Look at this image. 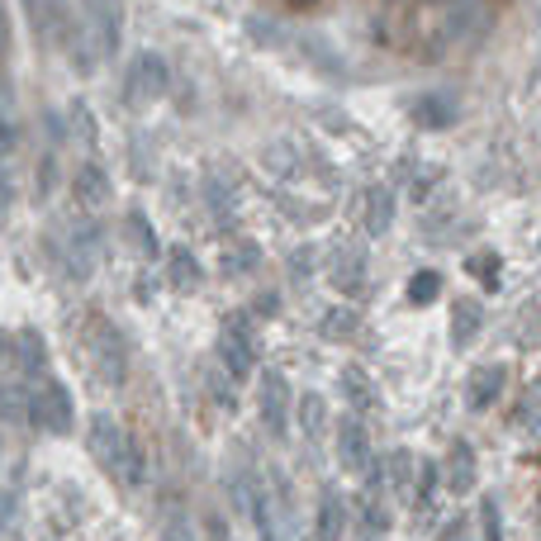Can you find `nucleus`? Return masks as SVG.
I'll list each match as a JSON object with an SVG mask.
<instances>
[{
  "instance_id": "34",
  "label": "nucleus",
  "mask_w": 541,
  "mask_h": 541,
  "mask_svg": "<svg viewBox=\"0 0 541 541\" xmlns=\"http://www.w3.org/2000/svg\"><path fill=\"white\" fill-rule=\"evenodd\" d=\"M157 541H195V537H191V522H185L181 513H166L162 537H157Z\"/></svg>"
},
{
  "instance_id": "21",
  "label": "nucleus",
  "mask_w": 541,
  "mask_h": 541,
  "mask_svg": "<svg viewBox=\"0 0 541 541\" xmlns=\"http://www.w3.org/2000/svg\"><path fill=\"white\" fill-rule=\"evenodd\" d=\"M295 418H299V428H304V437L309 442H318V437L328 432V404H324V395H299V409H295Z\"/></svg>"
},
{
  "instance_id": "12",
  "label": "nucleus",
  "mask_w": 541,
  "mask_h": 541,
  "mask_svg": "<svg viewBox=\"0 0 541 541\" xmlns=\"http://www.w3.org/2000/svg\"><path fill=\"white\" fill-rule=\"evenodd\" d=\"M337 385H342V399H347V409L357 413V418H366V413L380 409V390H376V380H370L361 366H342Z\"/></svg>"
},
{
  "instance_id": "8",
  "label": "nucleus",
  "mask_w": 541,
  "mask_h": 541,
  "mask_svg": "<svg viewBox=\"0 0 541 541\" xmlns=\"http://www.w3.org/2000/svg\"><path fill=\"white\" fill-rule=\"evenodd\" d=\"M480 484V461H475V447L461 442L456 437L447 461H442V489H451V494H470V489Z\"/></svg>"
},
{
  "instance_id": "15",
  "label": "nucleus",
  "mask_w": 541,
  "mask_h": 541,
  "mask_svg": "<svg viewBox=\"0 0 541 541\" xmlns=\"http://www.w3.org/2000/svg\"><path fill=\"white\" fill-rule=\"evenodd\" d=\"M110 195H114V185H110V176H105V166H95V162L76 166V176H72V200H76L81 209H100Z\"/></svg>"
},
{
  "instance_id": "11",
  "label": "nucleus",
  "mask_w": 541,
  "mask_h": 541,
  "mask_svg": "<svg viewBox=\"0 0 541 541\" xmlns=\"http://www.w3.org/2000/svg\"><path fill=\"white\" fill-rule=\"evenodd\" d=\"M503 385H509V370H503L499 361L494 366H475V370H470V380H466V404L475 413L494 409L499 395H503Z\"/></svg>"
},
{
  "instance_id": "36",
  "label": "nucleus",
  "mask_w": 541,
  "mask_h": 541,
  "mask_svg": "<svg viewBox=\"0 0 541 541\" xmlns=\"http://www.w3.org/2000/svg\"><path fill=\"white\" fill-rule=\"evenodd\" d=\"M532 418H541V390L522 399V413H518V422H532Z\"/></svg>"
},
{
  "instance_id": "2",
  "label": "nucleus",
  "mask_w": 541,
  "mask_h": 541,
  "mask_svg": "<svg viewBox=\"0 0 541 541\" xmlns=\"http://www.w3.org/2000/svg\"><path fill=\"white\" fill-rule=\"evenodd\" d=\"M29 422L39 432H53V437H67L76 422V409H72V390L58 380H39L29 395Z\"/></svg>"
},
{
  "instance_id": "16",
  "label": "nucleus",
  "mask_w": 541,
  "mask_h": 541,
  "mask_svg": "<svg viewBox=\"0 0 541 541\" xmlns=\"http://www.w3.org/2000/svg\"><path fill=\"white\" fill-rule=\"evenodd\" d=\"M409 120L418 124V129H451L456 124V100L451 95H442V91H428V95H418L413 105H409Z\"/></svg>"
},
{
  "instance_id": "9",
  "label": "nucleus",
  "mask_w": 541,
  "mask_h": 541,
  "mask_svg": "<svg viewBox=\"0 0 541 541\" xmlns=\"http://www.w3.org/2000/svg\"><path fill=\"white\" fill-rule=\"evenodd\" d=\"M337 461L342 470H370V432L357 413L337 422Z\"/></svg>"
},
{
  "instance_id": "32",
  "label": "nucleus",
  "mask_w": 541,
  "mask_h": 541,
  "mask_svg": "<svg viewBox=\"0 0 541 541\" xmlns=\"http://www.w3.org/2000/svg\"><path fill=\"white\" fill-rule=\"evenodd\" d=\"M404 172H409V195H413V200H428L432 176H437L432 166H422V162H418V166H413V162H404Z\"/></svg>"
},
{
  "instance_id": "26",
  "label": "nucleus",
  "mask_w": 541,
  "mask_h": 541,
  "mask_svg": "<svg viewBox=\"0 0 541 541\" xmlns=\"http://www.w3.org/2000/svg\"><path fill=\"white\" fill-rule=\"evenodd\" d=\"M437 295H442V276H437V270H418V276H409V285H404V299H409L413 309L432 304Z\"/></svg>"
},
{
  "instance_id": "39",
  "label": "nucleus",
  "mask_w": 541,
  "mask_h": 541,
  "mask_svg": "<svg viewBox=\"0 0 541 541\" xmlns=\"http://www.w3.org/2000/svg\"><path fill=\"white\" fill-rule=\"evenodd\" d=\"M290 5H314V0H290Z\"/></svg>"
},
{
  "instance_id": "10",
  "label": "nucleus",
  "mask_w": 541,
  "mask_h": 541,
  "mask_svg": "<svg viewBox=\"0 0 541 541\" xmlns=\"http://www.w3.org/2000/svg\"><path fill=\"white\" fill-rule=\"evenodd\" d=\"M357 218H361V228L370 233V238L390 233V224H395V191H390V185H370V191H361Z\"/></svg>"
},
{
  "instance_id": "1",
  "label": "nucleus",
  "mask_w": 541,
  "mask_h": 541,
  "mask_svg": "<svg viewBox=\"0 0 541 541\" xmlns=\"http://www.w3.org/2000/svg\"><path fill=\"white\" fill-rule=\"evenodd\" d=\"M218 361L233 380H247L257 370V324L252 314H228L218 328Z\"/></svg>"
},
{
  "instance_id": "28",
  "label": "nucleus",
  "mask_w": 541,
  "mask_h": 541,
  "mask_svg": "<svg viewBox=\"0 0 541 541\" xmlns=\"http://www.w3.org/2000/svg\"><path fill=\"white\" fill-rule=\"evenodd\" d=\"M247 33H252V43H266V48H280L285 43L280 24L266 20V14H247Z\"/></svg>"
},
{
  "instance_id": "29",
  "label": "nucleus",
  "mask_w": 541,
  "mask_h": 541,
  "mask_svg": "<svg viewBox=\"0 0 541 541\" xmlns=\"http://www.w3.org/2000/svg\"><path fill=\"white\" fill-rule=\"evenodd\" d=\"M266 166H270L276 176H295V172H299V157H295L290 143H276V147L266 152Z\"/></svg>"
},
{
  "instance_id": "38",
  "label": "nucleus",
  "mask_w": 541,
  "mask_h": 541,
  "mask_svg": "<svg viewBox=\"0 0 541 541\" xmlns=\"http://www.w3.org/2000/svg\"><path fill=\"white\" fill-rule=\"evenodd\" d=\"M39 5H43V0H24V10H29V14H33V10H39Z\"/></svg>"
},
{
  "instance_id": "24",
  "label": "nucleus",
  "mask_w": 541,
  "mask_h": 541,
  "mask_svg": "<svg viewBox=\"0 0 541 541\" xmlns=\"http://www.w3.org/2000/svg\"><path fill=\"white\" fill-rule=\"evenodd\" d=\"M124 238L138 247L143 257H162V243H157V233H152V224H147L143 209H129V218H124Z\"/></svg>"
},
{
  "instance_id": "6",
  "label": "nucleus",
  "mask_w": 541,
  "mask_h": 541,
  "mask_svg": "<svg viewBox=\"0 0 541 541\" xmlns=\"http://www.w3.org/2000/svg\"><path fill=\"white\" fill-rule=\"evenodd\" d=\"M86 342H91V357H95V370L105 376L110 385H124L129 376V347H124V333L105 324V318H95L91 333H86Z\"/></svg>"
},
{
  "instance_id": "23",
  "label": "nucleus",
  "mask_w": 541,
  "mask_h": 541,
  "mask_svg": "<svg viewBox=\"0 0 541 541\" xmlns=\"http://www.w3.org/2000/svg\"><path fill=\"white\" fill-rule=\"evenodd\" d=\"M62 48H67V58H72V72H81V76H91V72H95V58H105L100 48H91L86 24H76V29H72V39H67Z\"/></svg>"
},
{
  "instance_id": "30",
  "label": "nucleus",
  "mask_w": 541,
  "mask_h": 541,
  "mask_svg": "<svg viewBox=\"0 0 541 541\" xmlns=\"http://www.w3.org/2000/svg\"><path fill=\"white\" fill-rule=\"evenodd\" d=\"M480 532L484 541H503V513L494 499H480Z\"/></svg>"
},
{
  "instance_id": "22",
  "label": "nucleus",
  "mask_w": 541,
  "mask_h": 541,
  "mask_svg": "<svg viewBox=\"0 0 541 541\" xmlns=\"http://www.w3.org/2000/svg\"><path fill=\"white\" fill-rule=\"evenodd\" d=\"M390 480H395V494H404V499H418V475L422 470H413V451H404V447H395L390 451Z\"/></svg>"
},
{
  "instance_id": "4",
  "label": "nucleus",
  "mask_w": 541,
  "mask_h": 541,
  "mask_svg": "<svg viewBox=\"0 0 541 541\" xmlns=\"http://www.w3.org/2000/svg\"><path fill=\"white\" fill-rule=\"evenodd\" d=\"M86 447H91V456H95V466L105 470V475L120 480V470H124L129 451H133V437H129L110 413H95V418H91V432H86Z\"/></svg>"
},
{
  "instance_id": "31",
  "label": "nucleus",
  "mask_w": 541,
  "mask_h": 541,
  "mask_svg": "<svg viewBox=\"0 0 541 541\" xmlns=\"http://www.w3.org/2000/svg\"><path fill=\"white\" fill-rule=\"evenodd\" d=\"M53 181H58V152H43L39 172H33V195H39V200H48V191H53Z\"/></svg>"
},
{
  "instance_id": "19",
  "label": "nucleus",
  "mask_w": 541,
  "mask_h": 541,
  "mask_svg": "<svg viewBox=\"0 0 541 541\" xmlns=\"http://www.w3.org/2000/svg\"><path fill=\"white\" fill-rule=\"evenodd\" d=\"M257 266H262V247L252 243V238H233V243L224 247V276H228V280L257 276Z\"/></svg>"
},
{
  "instance_id": "20",
  "label": "nucleus",
  "mask_w": 541,
  "mask_h": 541,
  "mask_svg": "<svg viewBox=\"0 0 541 541\" xmlns=\"http://www.w3.org/2000/svg\"><path fill=\"white\" fill-rule=\"evenodd\" d=\"M318 333H324L328 342H351V337L361 333V314L347 309V304H337V309H328L324 318H318Z\"/></svg>"
},
{
  "instance_id": "7",
  "label": "nucleus",
  "mask_w": 541,
  "mask_h": 541,
  "mask_svg": "<svg viewBox=\"0 0 541 541\" xmlns=\"http://www.w3.org/2000/svg\"><path fill=\"white\" fill-rule=\"evenodd\" d=\"M328 276L342 295H361L366 290V252L361 243H337L328 257Z\"/></svg>"
},
{
  "instance_id": "37",
  "label": "nucleus",
  "mask_w": 541,
  "mask_h": 541,
  "mask_svg": "<svg viewBox=\"0 0 541 541\" xmlns=\"http://www.w3.org/2000/svg\"><path fill=\"white\" fill-rule=\"evenodd\" d=\"M209 537L214 541H233V537H224V518H209Z\"/></svg>"
},
{
  "instance_id": "13",
  "label": "nucleus",
  "mask_w": 541,
  "mask_h": 541,
  "mask_svg": "<svg viewBox=\"0 0 541 541\" xmlns=\"http://www.w3.org/2000/svg\"><path fill=\"white\" fill-rule=\"evenodd\" d=\"M10 361H14V370H20V376H33L39 380L43 370H48V342L33 328H20L10 337Z\"/></svg>"
},
{
  "instance_id": "33",
  "label": "nucleus",
  "mask_w": 541,
  "mask_h": 541,
  "mask_svg": "<svg viewBox=\"0 0 541 541\" xmlns=\"http://www.w3.org/2000/svg\"><path fill=\"white\" fill-rule=\"evenodd\" d=\"M314 257H318L314 247H295V252H290V276H295V280H309V276H314Z\"/></svg>"
},
{
  "instance_id": "5",
  "label": "nucleus",
  "mask_w": 541,
  "mask_h": 541,
  "mask_svg": "<svg viewBox=\"0 0 541 541\" xmlns=\"http://www.w3.org/2000/svg\"><path fill=\"white\" fill-rule=\"evenodd\" d=\"M166 91H172V67H166L162 53H138L129 62V76H124V100H129V105L157 100Z\"/></svg>"
},
{
  "instance_id": "14",
  "label": "nucleus",
  "mask_w": 541,
  "mask_h": 541,
  "mask_svg": "<svg viewBox=\"0 0 541 541\" xmlns=\"http://www.w3.org/2000/svg\"><path fill=\"white\" fill-rule=\"evenodd\" d=\"M480 328H484V309H480V299L456 295V299H451V347H456V351H466V347L480 337Z\"/></svg>"
},
{
  "instance_id": "25",
  "label": "nucleus",
  "mask_w": 541,
  "mask_h": 541,
  "mask_svg": "<svg viewBox=\"0 0 541 541\" xmlns=\"http://www.w3.org/2000/svg\"><path fill=\"white\" fill-rule=\"evenodd\" d=\"M67 129H72V138H76L81 147H95L100 129H95V114H91L86 100H72V110H67Z\"/></svg>"
},
{
  "instance_id": "17",
  "label": "nucleus",
  "mask_w": 541,
  "mask_h": 541,
  "mask_svg": "<svg viewBox=\"0 0 541 541\" xmlns=\"http://www.w3.org/2000/svg\"><path fill=\"white\" fill-rule=\"evenodd\" d=\"M347 532V499L337 489L318 494V522H314V541H342Z\"/></svg>"
},
{
  "instance_id": "18",
  "label": "nucleus",
  "mask_w": 541,
  "mask_h": 541,
  "mask_svg": "<svg viewBox=\"0 0 541 541\" xmlns=\"http://www.w3.org/2000/svg\"><path fill=\"white\" fill-rule=\"evenodd\" d=\"M166 280H172V290L191 295L205 285V266H200V257L191 247H176V252H166Z\"/></svg>"
},
{
  "instance_id": "3",
  "label": "nucleus",
  "mask_w": 541,
  "mask_h": 541,
  "mask_svg": "<svg viewBox=\"0 0 541 541\" xmlns=\"http://www.w3.org/2000/svg\"><path fill=\"white\" fill-rule=\"evenodd\" d=\"M299 409V399L290 390V380L280 376V370H262L257 380V413H262V428L270 437H285L290 432V413Z\"/></svg>"
},
{
  "instance_id": "35",
  "label": "nucleus",
  "mask_w": 541,
  "mask_h": 541,
  "mask_svg": "<svg viewBox=\"0 0 541 541\" xmlns=\"http://www.w3.org/2000/svg\"><path fill=\"white\" fill-rule=\"evenodd\" d=\"M442 541H470V522L466 518H451L442 528Z\"/></svg>"
},
{
  "instance_id": "27",
  "label": "nucleus",
  "mask_w": 541,
  "mask_h": 541,
  "mask_svg": "<svg viewBox=\"0 0 541 541\" xmlns=\"http://www.w3.org/2000/svg\"><path fill=\"white\" fill-rule=\"evenodd\" d=\"M466 270L484 285V290H494L499 276H503V262H499V252H489V247H484V252H475V257H466Z\"/></svg>"
}]
</instances>
